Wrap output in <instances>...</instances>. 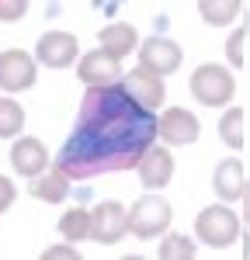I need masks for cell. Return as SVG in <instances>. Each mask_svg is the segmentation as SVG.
I'll return each instance as SVG.
<instances>
[{
	"mask_svg": "<svg viewBox=\"0 0 250 260\" xmlns=\"http://www.w3.org/2000/svg\"><path fill=\"white\" fill-rule=\"evenodd\" d=\"M42 257H45V260H56V257H63V260H73V257H77V250H73V246H52V250H45Z\"/></svg>",
	"mask_w": 250,
	"mask_h": 260,
	"instance_id": "cell-25",
	"label": "cell"
},
{
	"mask_svg": "<svg viewBox=\"0 0 250 260\" xmlns=\"http://www.w3.org/2000/svg\"><path fill=\"white\" fill-rule=\"evenodd\" d=\"M157 139V115L122 94V87H87L80 115L63 142L56 170L70 180H90L111 170H136Z\"/></svg>",
	"mask_w": 250,
	"mask_h": 260,
	"instance_id": "cell-1",
	"label": "cell"
},
{
	"mask_svg": "<svg viewBox=\"0 0 250 260\" xmlns=\"http://www.w3.org/2000/svg\"><path fill=\"white\" fill-rule=\"evenodd\" d=\"M136 52H139V66L149 70V73H157V77L174 73V70L181 66V59H184L181 45L164 39V35H149V39L143 42V49H136Z\"/></svg>",
	"mask_w": 250,
	"mask_h": 260,
	"instance_id": "cell-8",
	"label": "cell"
},
{
	"mask_svg": "<svg viewBox=\"0 0 250 260\" xmlns=\"http://www.w3.org/2000/svg\"><path fill=\"white\" fill-rule=\"evenodd\" d=\"M219 139L229 149H243V108H229L219 118Z\"/></svg>",
	"mask_w": 250,
	"mask_h": 260,
	"instance_id": "cell-19",
	"label": "cell"
},
{
	"mask_svg": "<svg viewBox=\"0 0 250 260\" xmlns=\"http://www.w3.org/2000/svg\"><path fill=\"white\" fill-rule=\"evenodd\" d=\"M243 39H247V24H240L226 39V59L233 70H243Z\"/></svg>",
	"mask_w": 250,
	"mask_h": 260,
	"instance_id": "cell-22",
	"label": "cell"
},
{
	"mask_svg": "<svg viewBox=\"0 0 250 260\" xmlns=\"http://www.w3.org/2000/svg\"><path fill=\"white\" fill-rule=\"evenodd\" d=\"M243 243H247V250H243V253H247V257H250V233H247V236H243Z\"/></svg>",
	"mask_w": 250,
	"mask_h": 260,
	"instance_id": "cell-27",
	"label": "cell"
},
{
	"mask_svg": "<svg viewBox=\"0 0 250 260\" xmlns=\"http://www.w3.org/2000/svg\"><path fill=\"white\" fill-rule=\"evenodd\" d=\"M39 80V66L24 49H7L0 52V90H32Z\"/></svg>",
	"mask_w": 250,
	"mask_h": 260,
	"instance_id": "cell-5",
	"label": "cell"
},
{
	"mask_svg": "<svg viewBox=\"0 0 250 260\" xmlns=\"http://www.w3.org/2000/svg\"><path fill=\"white\" fill-rule=\"evenodd\" d=\"M77 77L83 80V87H115L122 80V59H115L104 49H94V52H87L80 59Z\"/></svg>",
	"mask_w": 250,
	"mask_h": 260,
	"instance_id": "cell-9",
	"label": "cell"
},
{
	"mask_svg": "<svg viewBox=\"0 0 250 260\" xmlns=\"http://www.w3.org/2000/svg\"><path fill=\"white\" fill-rule=\"evenodd\" d=\"M188 90H191V98L198 101V104H205V108H223L236 94V80H233V73H229L226 66L205 62V66H198L191 73Z\"/></svg>",
	"mask_w": 250,
	"mask_h": 260,
	"instance_id": "cell-2",
	"label": "cell"
},
{
	"mask_svg": "<svg viewBox=\"0 0 250 260\" xmlns=\"http://www.w3.org/2000/svg\"><path fill=\"white\" fill-rule=\"evenodd\" d=\"M98 42H101L104 52H111L115 59H122V56H129V52H136L139 49V31L132 28V24H108V28H101L98 31Z\"/></svg>",
	"mask_w": 250,
	"mask_h": 260,
	"instance_id": "cell-15",
	"label": "cell"
},
{
	"mask_svg": "<svg viewBox=\"0 0 250 260\" xmlns=\"http://www.w3.org/2000/svg\"><path fill=\"white\" fill-rule=\"evenodd\" d=\"M32 194L39 201H49V205H59V201L70 198V177L59 174V170H49L45 177H32V187H28Z\"/></svg>",
	"mask_w": 250,
	"mask_h": 260,
	"instance_id": "cell-16",
	"label": "cell"
},
{
	"mask_svg": "<svg viewBox=\"0 0 250 260\" xmlns=\"http://www.w3.org/2000/svg\"><path fill=\"white\" fill-rule=\"evenodd\" d=\"M14 194H18V187H14L11 180H7V177H4V174H0V212L14 205Z\"/></svg>",
	"mask_w": 250,
	"mask_h": 260,
	"instance_id": "cell-24",
	"label": "cell"
},
{
	"mask_svg": "<svg viewBox=\"0 0 250 260\" xmlns=\"http://www.w3.org/2000/svg\"><path fill=\"white\" fill-rule=\"evenodd\" d=\"M198 14H202V21L212 24V28H226L229 21L240 14V4H236V0H202V4H198Z\"/></svg>",
	"mask_w": 250,
	"mask_h": 260,
	"instance_id": "cell-17",
	"label": "cell"
},
{
	"mask_svg": "<svg viewBox=\"0 0 250 260\" xmlns=\"http://www.w3.org/2000/svg\"><path fill=\"white\" fill-rule=\"evenodd\" d=\"M240 198H243V219H247V225H250V184L243 180V191H240Z\"/></svg>",
	"mask_w": 250,
	"mask_h": 260,
	"instance_id": "cell-26",
	"label": "cell"
},
{
	"mask_svg": "<svg viewBox=\"0 0 250 260\" xmlns=\"http://www.w3.org/2000/svg\"><path fill=\"white\" fill-rule=\"evenodd\" d=\"M157 136H164L170 146H191V142L202 136V125L198 118L184 111V108H170L167 115L157 118Z\"/></svg>",
	"mask_w": 250,
	"mask_h": 260,
	"instance_id": "cell-10",
	"label": "cell"
},
{
	"mask_svg": "<svg viewBox=\"0 0 250 260\" xmlns=\"http://www.w3.org/2000/svg\"><path fill=\"white\" fill-rule=\"evenodd\" d=\"M125 215H129V233H136L139 240H153L170 225L174 208H170V201L164 194H143Z\"/></svg>",
	"mask_w": 250,
	"mask_h": 260,
	"instance_id": "cell-4",
	"label": "cell"
},
{
	"mask_svg": "<svg viewBox=\"0 0 250 260\" xmlns=\"http://www.w3.org/2000/svg\"><path fill=\"white\" fill-rule=\"evenodd\" d=\"M129 233V215L118 201H101L94 212H90V240L104 243V246H115L122 243V236Z\"/></svg>",
	"mask_w": 250,
	"mask_h": 260,
	"instance_id": "cell-7",
	"label": "cell"
},
{
	"mask_svg": "<svg viewBox=\"0 0 250 260\" xmlns=\"http://www.w3.org/2000/svg\"><path fill=\"white\" fill-rule=\"evenodd\" d=\"M118 87H122L125 98L136 101V104H139V108H146V111L160 108V104H164V98H167V90H164V77L149 73V70H143V66H136L132 73H122Z\"/></svg>",
	"mask_w": 250,
	"mask_h": 260,
	"instance_id": "cell-6",
	"label": "cell"
},
{
	"mask_svg": "<svg viewBox=\"0 0 250 260\" xmlns=\"http://www.w3.org/2000/svg\"><path fill=\"white\" fill-rule=\"evenodd\" d=\"M195 233H198V240L212 246V250H226L229 243H236L240 236V215L229 208L226 201H219V205H208L198 212V219H195Z\"/></svg>",
	"mask_w": 250,
	"mask_h": 260,
	"instance_id": "cell-3",
	"label": "cell"
},
{
	"mask_svg": "<svg viewBox=\"0 0 250 260\" xmlns=\"http://www.w3.org/2000/svg\"><path fill=\"white\" fill-rule=\"evenodd\" d=\"M136 170L143 177V187H164L167 180L174 177V156L167 149H160V146H149L143 156H139Z\"/></svg>",
	"mask_w": 250,
	"mask_h": 260,
	"instance_id": "cell-13",
	"label": "cell"
},
{
	"mask_svg": "<svg viewBox=\"0 0 250 260\" xmlns=\"http://www.w3.org/2000/svg\"><path fill=\"white\" fill-rule=\"evenodd\" d=\"M195 253H198V246L188 240V236H167L160 243V257L164 260H191Z\"/></svg>",
	"mask_w": 250,
	"mask_h": 260,
	"instance_id": "cell-21",
	"label": "cell"
},
{
	"mask_svg": "<svg viewBox=\"0 0 250 260\" xmlns=\"http://www.w3.org/2000/svg\"><path fill=\"white\" fill-rule=\"evenodd\" d=\"M35 59L52 70L70 66V62H77V39L70 31H45L35 45Z\"/></svg>",
	"mask_w": 250,
	"mask_h": 260,
	"instance_id": "cell-11",
	"label": "cell"
},
{
	"mask_svg": "<svg viewBox=\"0 0 250 260\" xmlns=\"http://www.w3.org/2000/svg\"><path fill=\"white\" fill-rule=\"evenodd\" d=\"M87 233H90V212L73 208V212H66L59 219V236L63 240L77 243V240H87Z\"/></svg>",
	"mask_w": 250,
	"mask_h": 260,
	"instance_id": "cell-20",
	"label": "cell"
},
{
	"mask_svg": "<svg viewBox=\"0 0 250 260\" xmlns=\"http://www.w3.org/2000/svg\"><path fill=\"white\" fill-rule=\"evenodd\" d=\"M11 163H14V170H18L21 177H39L45 174V167H49V149H45V142L39 139H18L14 142V149H11Z\"/></svg>",
	"mask_w": 250,
	"mask_h": 260,
	"instance_id": "cell-12",
	"label": "cell"
},
{
	"mask_svg": "<svg viewBox=\"0 0 250 260\" xmlns=\"http://www.w3.org/2000/svg\"><path fill=\"white\" fill-rule=\"evenodd\" d=\"M28 11L24 0H0V21H21Z\"/></svg>",
	"mask_w": 250,
	"mask_h": 260,
	"instance_id": "cell-23",
	"label": "cell"
},
{
	"mask_svg": "<svg viewBox=\"0 0 250 260\" xmlns=\"http://www.w3.org/2000/svg\"><path fill=\"white\" fill-rule=\"evenodd\" d=\"M212 191L219 201H236L243 191V160H219L212 170Z\"/></svg>",
	"mask_w": 250,
	"mask_h": 260,
	"instance_id": "cell-14",
	"label": "cell"
},
{
	"mask_svg": "<svg viewBox=\"0 0 250 260\" xmlns=\"http://www.w3.org/2000/svg\"><path fill=\"white\" fill-rule=\"evenodd\" d=\"M24 132V108L11 98H0V139H14Z\"/></svg>",
	"mask_w": 250,
	"mask_h": 260,
	"instance_id": "cell-18",
	"label": "cell"
}]
</instances>
